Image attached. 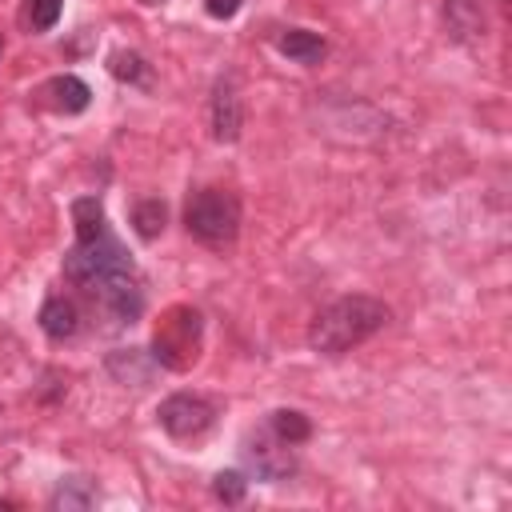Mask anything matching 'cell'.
I'll return each instance as SVG.
<instances>
[{"mask_svg": "<svg viewBox=\"0 0 512 512\" xmlns=\"http://www.w3.org/2000/svg\"><path fill=\"white\" fill-rule=\"evenodd\" d=\"M64 12V0H24V24L32 32H48Z\"/></svg>", "mask_w": 512, "mask_h": 512, "instance_id": "cell-17", "label": "cell"}, {"mask_svg": "<svg viewBox=\"0 0 512 512\" xmlns=\"http://www.w3.org/2000/svg\"><path fill=\"white\" fill-rule=\"evenodd\" d=\"M240 4H244V0H204V8H208L212 20H232V16L240 12Z\"/></svg>", "mask_w": 512, "mask_h": 512, "instance_id": "cell-20", "label": "cell"}, {"mask_svg": "<svg viewBox=\"0 0 512 512\" xmlns=\"http://www.w3.org/2000/svg\"><path fill=\"white\" fill-rule=\"evenodd\" d=\"M200 344H204V320L192 304H172L156 332H152V360L160 368H172V372H188L196 360H200Z\"/></svg>", "mask_w": 512, "mask_h": 512, "instance_id": "cell-2", "label": "cell"}, {"mask_svg": "<svg viewBox=\"0 0 512 512\" xmlns=\"http://www.w3.org/2000/svg\"><path fill=\"white\" fill-rule=\"evenodd\" d=\"M72 224H76V240H92V236L108 232L104 204H100L96 196H80V200H72Z\"/></svg>", "mask_w": 512, "mask_h": 512, "instance_id": "cell-12", "label": "cell"}, {"mask_svg": "<svg viewBox=\"0 0 512 512\" xmlns=\"http://www.w3.org/2000/svg\"><path fill=\"white\" fill-rule=\"evenodd\" d=\"M156 420H160V428H164L168 436H176V440H192V436H200V432L212 428V420H216V404L204 400V396H196V392H172L168 400H160Z\"/></svg>", "mask_w": 512, "mask_h": 512, "instance_id": "cell-6", "label": "cell"}, {"mask_svg": "<svg viewBox=\"0 0 512 512\" xmlns=\"http://www.w3.org/2000/svg\"><path fill=\"white\" fill-rule=\"evenodd\" d=\"M124 268H136V264L124 252V244L112 236V228L100 232V236H92V240H76L64 252V276L72 284H80V288H88L92 280H100L108 272H124Z\"/></svg>", "mask_w": 512, "mask_h": 512, "instance_id": "cell-4", "label": "cell"}, {"mask_svg": "<svg viewBox=\"0 0 512 512\" xmlns=\"http://www.w3.org/2000/svg\"><path fill=\"white\" fill-rule=\"evenodd\" d=\"M184 228L208 248H224L240 232V200L224 188H200L184 204Z\"/></svg>", "mask_w": 512, "mask_h": 512, "instance_id": "cell-3", "label": "cell"}, {"mask_svg": "<svg viewBox=\"0 0 512 512\" xmlns=\"http://www.w3.org/2000/svg\"><path fill=\"white\" fill-rule=\"evenodd\" d=\"M108 68H112L116 80H128V84H140V80H144V60H140L136 52H116V56L108 60Z\"/></svg>", "mask_w": 512, "mask_h": 512, "instance_id": "cell-19", "label": "cell"}, {"mask_svg": "<svg viewBox=\"0 0 512 512\" xmlns=\"http://www.w3.org/2000/svg\"><path fill=\"white\" fill-rule=\"evenodd\" d=\"M444 16H448V24H452L456 36H472V32L484 28V20H480V12H476L472 0H448L444 4Z\"/></svg>", "mask_w": 512, "mask_h": 512, "instance_id": "cell-16", "label": "cell"}, {"mask_svg": "<svg viewBox=\"0 0 512 512\" xmlns=\"http://www.w3.org/2000/svg\"><path fill=\"white\" fill-rule=\"evenodd\" d=\"M144 4H156V0H144Z\"/></svg>", "mask_w": 512, "mask_h": 512, "instance_id": "cell-21", "label": "cell"}, {"mask_svg": "<svg viewBox=\"0 0 512 512\" xmlns=\"http://www.w3.org/2000/svg\"><path fill=\"white\" fill-rule=\"evenodd\" d=\"M244 460L252 464V472L260 476V480H288L292 472H296V456H292V444H284L272 428H264V432H256V436H248L244 440Z\"/></svg>", "mask_w": 512, "mask_h": 512, "instance_id": "cell-7", "label": "cell"}, {"mask_svg": "<svg viewBox=\"0 0 512 512\" xmlns=\"http://www.w3.org/2000/svg\"><path fill=\"white\" fill-rule=\"evenodd\" d=\"M276 48H280L288 60H296V64H320V60H324V36L312 32V28H288V32L276 40Z\"/></svg>", "mask_w": 512, "mask_h": 512, "instance_id": "cell-11", "label": "cell"}, {"mask_svg": "<svg viewBox=\"0 0 512 512\" xmlns=\"http://www.w3.org/2000/svg\"><path fill=\"white\" fill-rule=\"evenodd\" d=\"M44 96H52V108L56 112H68V116H76V112H84L92 104V88L80 76H56V80H48L44 84Z\"/></svg>", "mask_w": 512, "mask_h": 512, "instance_id": "cell-10", "label": "cell"}, {"mask_svg": "<svg viewBox=\"0 0 512 512\" xmlns=\"http://www.w3.org/2000/svg\"><path fill=\"white\" fill-rule=\"evenodd\" d=\"M92 500H96V488H92L88 480H80V476H68V480H60V488H56V496H52V508H64V512H72V508H92Z\"/></svg>", "mask_w": 512, "mask_h": 512, "instance_id": "cell-15", "label": "cell"}, {"mask_svg": "<svg viewBox=\"0 0 512 512\" xmlns=\"http://www.w3.org/2000/svg\"><path fill=\"white\" fill-rule=\"evenodd\" d=\"M40 328H44L48 340H68V336H76V328H80L76 304H72L68 296H48V300L40 304Z\"/></svg>", "mask_w": 512, "mask_h": 512, "instance_id": "cell-9", "label": "cell"}, {"mask_svg": "<svg viewBox=\"0 0 512 512\" xmlns=\"http://www.w3.org/2000/svg\"><path fill=\"white\" fill-rule=\"evenodd\" d=\"M84 292L96 300V308H100L112 324H132V320L144 312V288H140V280H136V268L108 272V276L92 280Z\"/></svg>", "mask_w": 512, "mask_h": 512, "instance_id": "cell-5", "label": "cell"}, {"mask_svg": "<svg viewBox=\"0 0 512 512\" xmlns=\"http://www.w3.org/2000/svg\"><path fill=\"white\" fill-rule=\"evenodd\" d=\"M268 428H272L284 444H292V448L312 436V420H308L304 412H296V408H276V412L268 416Z\"/></svg>", "mask_w": 512, "mask_h": 512, "instance_id": "cell-14", "label": "cell"}, {"mask_svg": "<svg viewBox=\"0 0 512 512\" xmlns=\"http://www.w3.org/2000/svg\"><path fill=\"white\" fill-rule=\"evenodd\" d=\"M212 492H216V500H224V504H240L244 492H248V480H244V472H216V476H212Z\"/></svg>", "mask_w": 512, "mask_h": 512, "instance_id": "cell-18", "label": "cell"}, {"mask_svg": "<svg viewBox=\"0 0 512 512\" xmlns=\"http://www.w3.org/2000/svg\"><path fill=\"white\" fill-rule=\"evenodd\" d=\"M244 128V108H240V92L232 80H220L212 92V136L220 144H232Z\"/></svg>", "mask_w": 512, "mask_h": 512, "instance_id": "cell-8", "label": "cell"}, {"mask_svg": "<svg viewBox=\"0 0 512 512\" xmlns=\"http://www.w3.org/2000/svg\"><path fill=\"white\" fill-rule=\"evenodd\" d=\"M164 220H168V208H164L160 196L136 200V208H132V228H136L140 240H156V236L164 232Z\"/></svg>", "mask_w": 512, "mask_h": 512, "instance_id": "cell-13", "label": "cell"}, {"mask_svg": "<svg viewBox=\"0 0 512 512\" xmlns=\"http://www.w3.org/2000/svg\"><path fill=\"white\" fill-rule=\"evenodd\" d=\"M388 304L376 296H340L328 308H320L308 324V344L324 356H340L356 344H364L368 336H376L388 324Z\"/></svg>", "mask_w": 512, "mask_h": 512, "instance_id": "cell-1", "label": "cell"}]
</instances>
